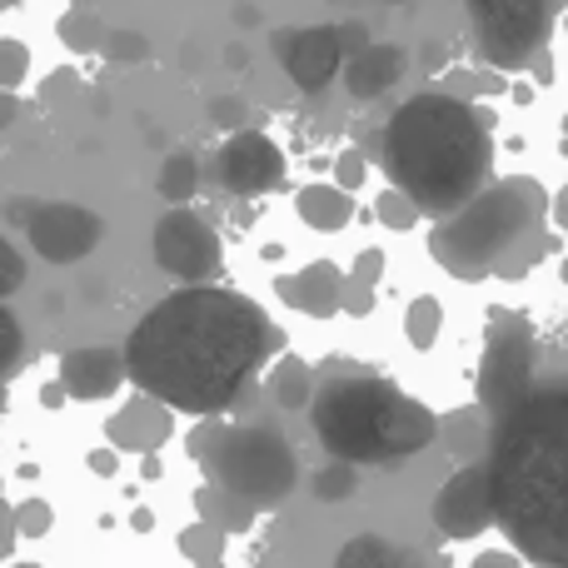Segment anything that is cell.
<instances>
[{"label":"cell","instance_id":"1","mask_svg":"<svg viewBox=\"0 0 568 568\" xmlns=\"http://www.w3.org/2000/svg\"><path fill=\"white\" fill-rule=\"evenodd\" d=\"M284 344L270 314L235 290H180L130 329L125 359L140 389L185 414H220L250 389L255 369Z\"/></svg>","mask_w":568,"mask_h":568},{"label":"cell","instance_id":"2","mask_svg":"<svg viewBox=\"0 0 568 568\" xmlns=\"http://www.w3.org/2000/svg\"><path fill=\"white\" fill-rule=\"evenodd\" d=\"M494 494L499 529L519 559L568 568V389L534 384V394L494 424Z\"/></svg>","mask_w":568,"mask_h":568},{"label":"cell","instance_id":"3","mask_svg":"<svg viewBox=\"0 0 568 568\" xmlns=\"http://www.w3.org/2000/svg\"><path fill=\"white\" fill-rule=\"evenodd\" d=\"M494 120L469 100L424 90L404 100L384 125V175L409 190L429 220L464 210L494 180Z\"/></svg>","mask_w":568,"mask_h":568},{"label":"cell","instance_id":"4","mask_svg":"<svg viewBox=\"0 0 568 568\" xmlns=\"http://www.w3.org/2000/svg\"><path fill=\"white\" fill-rule=\"evenodd\" d=\"M549 215L554 200L534 175L489 180L464 210L434 220L429 255L454 280H519L534 260L549 255Z\"/></svg>","mask_w":568,"mask_h":568},{"label":"cell","instance_id":"5","mask_svg":"<svg viewBox=\"0 0 568 568\" xmlns=\"http://www.w3.org/2000/svg\"><path fill=\"white\" fill-rule=\"evenodd\" d=\"M310 419L324 449L354 464H394L439 439V419L419 399L364 369L329 374L310 404Z\"/></svg>","mask_w":568,"mask_h":568},{"label":"cell","instance_id":"6","mask_svg":"<svg viewBox=\"0 0 568 568\" xmlns=\"http://www.w3.org/2000/svg\"><path fill=\"white\" fill-rule=\"evenodd\" d=\"M190 459L255 509H280L300 479L294 444L284 439V429L270 414H250V419L200 414L195 434H190Z\"/></svg>","mask_w":568,"mask_h":568},{"label":"cell","instance_id":"7","mask_svg":"<svg viewBox=\"0 0 568 568\" xmlns=\"http://www.w3.org/2000/svg\"><path fill=\"white\" fill-rule=\"evenodd\" d=\"M474 384H479V404L494 414V424L534 394V384H539V349H534V329L519 314H494Z\"/></svg>","mask_w":568,"mask_h":568},{"label":"cell","instance_id":"8","mask_svg":"<svg viewBox=\"0 0 568 568\" xmlns=\"http://www.w3.org/2000/svg\"><path fill=\"white\" fill-rule=\"evenodd\" d=\"M479 60L494 70H524L549 40V0H469Z\"/></svg>","mask_w":568,"mask_h":568},{"label":"cell","instance_id":"9","mask_svg":"<svg viewBox=\"0 0 568 568\" xmlns=\"http://www.w3.org/2000/svg\"><path fill=\"white\" fill-rule=\"evenodd\" d=\"M494 524H499V494H494L489 459L459 464V474L434 499V529L449 534V539H474V534L494 529Z\"/></svg>","mask_w":568,"mask_h":568},{"label":"cell","instance_id":"10","mask_svg":"<svg viewBox=\"0 0 568 568\" xmlns=\"http://www.w3.org/2000/svg\"><path fill=\"white\" fill-rule=\"evenodd\" d=\"M155 265L190 284L210 280L220 270V235L195 210H170L155 225Z\"/></svg>","mask_w":568,"mask_h":568},{"label":"cell","instance_id":"11","mask_svg":"<svg viewBox=\"0 0 568 568\" xmlns=\"http://www.w3.org/2000/svg\"><path fill=\"white\" fill-rule=\"evenodd\" d=\"M26 235L40 260L75 265V260H85L100 245V220H95V210L55 200V205H36V215H26Z\"/></svg>","mask_w":568,"mask_h":568},{"label":"cell","instance_id":"12","mask_svg":"<svg viewBox=\"0 0 568 568\" xmlns=\"http://www.w3.org/2000/svg\"><path fill=\"white\" fill-rule=\"evenodd\" d=\"M215 180L230 195H265L284 180V155L270 135L260 130H235L215 160Z\"/></svg>","mask_w":568,"mask_h":568},{"label":"cell","instance_id":"13","mask_svg":"<svg viewBox=\"0 0 568 568\" xmlns=\"http://www.w3.org/2000/svg\"><path fill=\"white\" fill-rule=\"evenodd\" d=\"M275 55H284V70L294 75L300 90H324L349 55L334 26H310V30H275Z\"/></svg>","mask_w":568,"mask_h":568},{"label":"cell","instance_id":"14","mask_svg":"<svg viewBox=\"0 0 568 568\" xmlns=\"http://www.w3.org/2000/svg\"><path fill=\"white\" fill-rule=\"evenodd\" d=\"M170 429H175V404H165L150 389H140L105 419V439L120 454H155L170 439Z\"/></svg>","mask_w":568,"mask_h":568},{"label":"cell","instance_id":"15","mask_svg":"<svg viewBox=\"0 0 568 568\" xmlns=\"http://www.w3.org/2000/svg\"><path fill=\"white\" fill-rule=\"evenodd\" d=\"M125 374L130 359L120 349H105V344H85V349H70L60 359V384H65L70 399H110Z\"/></svg>","mask_w":568,"mask_h":568},{"label":"cell","instance_id":"16","mask_svg":"<svg viewBox=\"0 0 568 568\" xmlns=\"http://www.w3.org/2000/svg\"><path fill=\"white\" fill-rule=\"evenodd\" d=\"M275 290H280L284 304H294V310L310 314V320H329V314L344 310V275L329 265V260H314V265H304L300 275H284Z\"/></svg>","mask_w":568,"mask_h":568},{"label":"cell","instance_id":"17","mask_svg":"<svg viewBox=\"0 0 568 568\" xmlns=\"http://www.w3.org/2000/svg\"><path fill=\"white\" fill-rule=\"evenodd\" d=\"M409 70V55H404L399 45H364L349 55V65H344V90H349L354 100H379L384 90L399 85V75Z\"/></svg>","mask_w":568,"mask_h":568},{"label":"cell","instance_id":"18","mask_svg":"<svg viewBox=\"0 0 568 568\" xmlns=\"http://www.w3.org/2000/svg\"><path fill=\"white\" fill-rule=\"evenodd\" d=\"M439 449L454 454L459 464L489 459V449H494V414L484 409V404H474V409H449L439 419Z\"/></svg>","mask_w":568,"mask_h":568},{"label":"cell","instance_id":"19","mask_svg":"<svg viewBox=\"0 0 568 568\" xmlns=\"http://www.w3.org/2000/svg\"><path fill=\"white\" fill-rule=\"evenodd\" d=\"M265 394H270V404H280V409H310L320 384H314V369L300 359V354H280L275 369L265 374Z\"/></svg>","mask_w":568,"mask_h":568},{"label":"cell","instance_id":"20","mask_svg":"<svg viewBox=\"0 0 568 568\" xmlns=\"http://www.w3.org/2000/svg\"><path fill=\"white\" fill-rule=\"evenodd\" d=\"M294 210H300L304 225L324 230V235L344 230V225H349V215H354L349 190H344V185H304L300 195H294Z\"/></svg>","mask_w":568,"mask_h":568},{"label":"cell","instance_id":"21","mask_svg":"<svg viewBox=\"0 0 568 568\" xmlns=\"http://www.w3.org/2000/svg\"><path fill=\"white\" fill-rule=\"evenodd\" d=\"M195 509H200V519L220 524L225 534H235V529L245 534L250 524H255V514H260L250 499H240L235 489H225V484H215V479H210L205 489H195Z\"/></svg>","mask_w":568,"mask_h":568},{"label":"cell","instance_id":"22","mask_svg":"<svg viewBox=\"0 0 568 568\" xmlns=\"http://www.w3.org/2000/svg\"><path fill=\"white\" fill-rule=\"evenodd\" d=\"M155 190L170 200V205H185V200L200 190V160H195V155H185V150H175V155H170L165 165H160Z\"/></svg>","mask_w":568,"mask_h":568},{"label":"cell","instance_id":"23","mask_svg":"<svg viewBox=\"0 0 568 568\" xmlns=\"http://www.w3.org/2000/svg\"><path fill=\"white\" fill-rule=\"evenodd\" d=\"M404 329H409L414 349H434V344H439V329H444L439 300H434V294H419V300L409 304V314H404Z\"/></svg>","mask_w":568,"mask_h":568},{"label":"cell","instance_id":"24","mask_svg":"<svg viewBox=\"0 0 568 568\" xmlns=\"http://www.w3.org/2000/svg\"><path fill=\"white\" fill-rule=\"evenodd\" d=\"M60 40H65V50H105V36L110 30L100 26V16H90V10H70V16H60Z\"/></svg>","mask_w":568,"mask_h":568},{"label":"cell","instance_id":"25","mask_svg":"<svg viewBox=\"0 0 568 568\" xmlns=\"http://www.w3.org/2000/svg\"><path fill=\"white\" fill-rule=\"evenodd\" d=\"M220 524H210V519H200L195 529H185L180 534V554H185V559H200V564H220L225 559V539H220Z\"/></svg>","mask_w":568,"mask_h":568},{"label":"cell","instance_id":"26","mask_svg":"<svg viewBox=\"0 0 568 568\" xmlns=\"http://www.w3.org/2000/svg\"><path fill=\"white\" fill-rule=\"evenodd\" d=\"M374 210H379V220H384V225H389V230H399V235H404V230H414V225H419V220H424L419 200H414L409 190H399V185H389V190H384V195H379V205H374Z\"/></svg>","mask_w":568,"mask_h":568},{"label":"cell","instance_id":"27","mask_svg":"<svg viewBox=\"0 0 568 568\" xmlns=\"http://www.w3.org/2000/svg\"><path fill=\"white\" fill-rule=\"evenodd\" d=\"M354 484H359V469H354V459H334L329 469L314 474V494H320V499H329V504L349 499Z\"/></svg>","mask_w":568,"mask_h":568},{"label":"cell","instance_id":"28","mask_svg":"<svg viewBox=\"0 0 568 568\" xmlns=\"http://www.w3.org/2000/svg\"><path fill=\"white\" fill-rule=\"evenodd\" d=\"M409 554L399 544H384V539H354L349 549L339 554V568H354V564H404Z\"/></svg>","mask_w":568,"mask_h":568},{"label":"cell","instance_id":"29","mask_svg":"<svg viewBox=\"0 0 568 568\" xmlns=\"http://www.w3.org/2000/svg\"><path fill=\"white\" fill-rule=\"evenodd\" d=\"M105 60H115V65H140V60L150 55V40L140 36V30H110L105 36V50H100Z\"/></svg>","mask_w":568,"mask_h":568},{"label":"cell","instance_id":"30","mask_svg":"<svg viewBox=\"0 0 568 568\" xmlns=\"http://www.w3.org/2000/svg\"><path fill=\"white\" fill-rule=\"evenodd\" d=\"M10 524H16V534H45L50 529V504H40V499H26V504H16L10 509Z\"/></svg>","mask_w":568,"mask_h":568},{"label":"cell","instance_id":"31","mask_svg":"<svg viewBox=\"0 0 568 568\" xmlns=\"http://www.w3.org/2000/svg\"><path fill=\"white\" fill-rule=\"evenodd\" d=\"M0 55H6V75H0V85L20 90V80H26V45H20V40H0Z\"/></svg>","mask_w":568,"mask_h":568},{"label":"cell","instance_id":"32","mask_svg":"<svg viewBox=\"0 0 568 568\" xmlns=\"http://www.w3.org/2000/svg\"><path fill=\"white\" fill-rule=\"evenodd\" d=\"M334 175H339L344 190H359L364 175H369V165H364V150H344V155L334 160Z\"/></svg>","mask_w":568,"mask_h":568},{"label":"cell","instance_id":"33","mask_svg":"<svg viewBox=\"0 0 568 568\" xmlns=\"http://www.w3.org/2000/svg\"><path fill=\"white\" fill-rule=\"evenodd\" d=\"M379 275H384V250H359V260H354L349 280H359V284H379Z\"/></svg>","mask_w":568,"mask_h":568},{"label":"cell","instance_id":"34","mask_svg":"<svg viewBox=\"0 0 568 568\" xmlns=\"http://www.w3.org/2000/svg\"><path fill=\"white\" fill-rule=\"evenodd\" d=\"M344 310H349V314H369L374 310V284L344 280Z\"/></svg>","mask_w":568,"mask_h":568},{"label":"cell","instance_id":"35","mask_svg":"<svg viewBox=\"0 0 568 568\" xmlns=\"http://www.w3.org/2000/svg\"><path fill=\"white\" fill-rule=\"evenodd\" d=\"M0 324H6V369L16 374V359H20V324H16V314H0Z\"/></svg>","mask_w":568,"mask_h":568},{"label":"cell","instance_id":"36","mask_svg":"<svg viewBox=\"0 0 568 568\" xmlns=\"http://www.w3.org/2000/svg\"><path fill=\"white\" fill-rule=\"evenodd\" d=\"M210 115H215L220 125H230V130L245 125V105H240V100H215V105H210Z\"/></svg>","mask_w":568,"mask_h":568},{"label":"cell","instance_id":"37","mask_svg":"<svg viewBox=\"0 0 568 568\" xmlns=\"http://www.w3.org/2000/svg\"><path fill=\"white\" fill-rule=\"evenodd\" d=\"M0 250H6V294H10V290H20V280H26V265H20V255L10 245H0Z\"/></svg>","mask_w":568,"mask_h":568},{"label":"cell","instance_id":"38","mask_svg":"<svg viewBox=\"0 0 568 568\" xmlns=\"http://www.w3.org/2000/svg\"><path fill=\"white\" fill-rule=\"evenodd\" d=\"M339 40H344V50H349V55H354V50H364V45H369V36H364V26H359V20H349V26H339Z\"/></svg>","mask_w":568,"mask_h":568},{"label":"cell","instance_id":"39","mask_svg":"<svg viewBox=\"0 0 568 568\" xmlns=\"http://www.w3.org/2000/svg\"><path fill=\"white\" fill-rule=\"evenodd\" d=\"M120 454V449H115ZM115 454H95V459H90V469H95V474H110V469H115Z\"/></svg>","mask_w":568,"mask_h":568},{"label":"cell","instance_id":"40","mask_svg":"<svg viewBox=\"0 0 568 568\" xmlns=\"http://www.w3.org/2000/svg\"><path fill=\"white\" fill-rule=\"evenodd\" d=\"M554 215H559V225L568 230V185L559 190V200H554Z\"/></svg>","mask_w":568,"mask_h":568},{"label":"cell","instance_id":"41","mask_svg":"<svg viewBox=\"0 0 568 568\" xmlns=\"http://www.w3.org/2000/svg\"><path fill=\"white\" fill-rule=\"evenodd\" d=\"M225 60H230L235 70H245V60H250V55H245V45H230V55H225Z\"/></svg>","mask_w":568,"mask_h":568},{"label":"cell","instance_id":"42","mask_svg":"<svg viewBox=\"0 0 568 568\" xmlns=\"http://www.w3.org/2000/svg\"><path fill=\"white\" fill-rule=\"evenodd\" d=\"M0 6H20V0H0Z\"/></svg>","mask_w":568,"mask_h":568},{"label":"cell","instance_id":"43","mask_svg":"<svg viewBox=\"0 0 568 568\" xmlns=\"http://www.w3.org/2000/svg\"><path fill=\"white\" fill-rule=\"evenodd\" d=\"M564 130H568V120H564Z\"/></svg>","mask_w":568,"mask_h":568}]
</instances>
